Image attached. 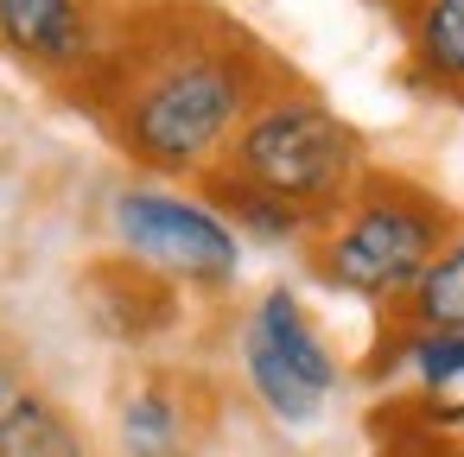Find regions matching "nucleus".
Here are the masks:
<instances>
[{"mask_svg":"<svg viewBox=\"0 0 464 457\" xmlns=\"http://www.w3.org/2000/svg\"><path fill=\"white\" fill-rule=\"evenodd\" d=\"M255 109V52L236 33L179 26L166 39H147L140 58L121 71L109 121L115 140L153 172H210Z\"/></svg>","mask_w":464,"mask_h":457,"instance_id":"nucleus-1","label":"nucleus"},{"mask_svg":"<svg viewBox=\"0 0 464 457\" xmlns=\"http://www.w3.org/2000/svg\"><path fill=\"white\" fill-rule=\"evenodd\" d=\"M451 242V210L413 178H362L356 197L312 229V273L337 292L401 305Z\"/></svg>","mask_w":464,"mask_h":457,"instance_id":"nucleus-2","label":"nucleus"},{"mask_svg":"<svg viewBox=\"0 0 464 457\" xmlns=\"http://www.w3.org/2000/svg\"><path fill=\"white\" fill-rule=\"evenodd\" d=\"M223 166L236 178H248L255 191L312 216V229L324 216H337L356 197V185L369 178L362 172V134L337 109H324L318 96H267L242 121V134L229 140Z\"/></svg>","mask_w":464,"mask_h":457,"instance_id":"nucleus-3","label":"nucleus"},{"mask_svg":"<svg viewBox=\"0 0 464 457\" xmlns=\"http://www.w3.org/2000/svg\"><path fill=\"white\" fill-rule=\"evenodd\" d=\"M109 229L121 242L128 261L166 273L172 286H198V292H223L242 267V242L236 229L204 204V197H179L160 185H128L109 204Z\"/></svg>","mask_w":464,"mask_h":457,"instance_id":"nucleus-4","label":"nucleus"},{"mask_svg":"<svg viewBox=\"0 0 464 457\" xmlns=\"http://www.w3.org/2000/svg\"><path fill=\"white\" fill-rule=\"evenodd\" d=\"M83 299H90L96 330L115 337V343H153V337H166L179 324V286L166 273L128 261V254L96 261L83 273Z\"/></svg>","mask_w":464,"mask_h":457,"instance_id":"nucleus-5","label":"nucleus"},{"mask_svg":"<svg viewBox=\"0 0 464 457\" xmlns=\"http://www.w3.org/2000/svg\"><path fill=\"white\" fill-rule=\"evenodd\" d=\"M0 45L39 71H77L96 58V20L83 0H0Z\"/></svg>","mask_w":464,"mask_h":457,"instance_id":"nucleus-6","label":"nucleus"},{"mask_svg":"<svg viewBox=\"0 0 464 457\" xmlns=\"http://www.w3.org/2000/svg\"><path fill=\"white\" fill-rule=\"evenodd\" d=\"M242 337H248V343H261L267 356H280L286 368H299L318 394H331V387H337V356L324 349V337H318V324L305 318V305H299V292H293V286H267V292L248 305Z\"/></svg>","mask_w":464,"mask_h":457,"instance_id":"nucleus-7","label":"nucleus"},{"mask_svg":"<svg viewBox=\"0 0 464 457\" xmlns=\"http://www.w3.org/2000/svg\"><path fill=\"white\" fill-rule=\"evenodd\" d=\"M401 33H407V71L464 102V0H401Z\"/></svg>","mask_w":464,"mask_h":457,"instance_id":"nucleus-8","label":"nucleus"},{"mask_svg":"<svg viewBox=\"0 0 464 457\" xmlns=\"http://www.w3.org/2000/svg\"><path fill=\"white\" fill-rule=\"evenodd\" d=\"M204 204L229 223V229H255L261 242H293V235H312V216H299L293 204L255 191L248 178H236L229 166H210L204 172Z\"/></svg>","mask_w":464,"mask_h":457,"instance_id":"nucleus-9","label":"nucleus"},{"mask_svg":"<svg viewBox=\"0 0 464 457\" xmlns=\"http://www.w3.org/2000/svg\"><path fill=\"white\" fill-rule=\"evenodd\" d=\"M121 451L128 457H185V406L160 381H140L121 400Z\"/></svg>","mask_w":464,"mask_h":457,"instance_id":"nucleus-10","label":"nucleus"},{"mask_svg":"<svg viewBox=\"0 0 464 457\" xmlns=\"http://www.w3.org/2000/svg\"><path fill=\"white\" fill-rule=\"evenodd\" d=\"M394 311H401V330H464V229L439 248V261Z\"/></svg>","mask_w":464,"mask_h":457,"instance_id":"nucleus-11","label":"nucleus"},{"mask_svg":"<svg viewBox=\"0 0 464 457\" xmlns=\"http://www.w3.org/2000/svg\"><path fill=\"white\" fill-rule=\"evenodd\" d=\"M242 375H248V394H255L280 425H312V419L324 413V400H331V394H318L299 368H286L280 356H267V349L248 343V337H242Z\"/></svg>","mask_w":464,"mask_h":457,"instance_id":"nucleus-12","label":"nucleus"},{"mask_svg":"<svg viewBox=\"0 0 464 457\" xmlns=\"http://www.w3.org/2000/svg\"><path fill=\"white\" fill-rule=\"evenodd\" d=\"M0 457H90L77 419L64 406H52L45 394H33L7 425H0Z\"/></svg>","mask_w":464,"mask_h":457,"instance_id":"nucleus-13","label":"nucleus"},{"mask_svg":"<svg viewBox=\"0 0 464 457\" xmlns=\"http://www.w3.org/2000/svg\"><path fill=\"white\" fill-rule=\"evenodd\" d=\"M413 400H420V406H426V413H432L445 432H458V438H464V368H458L451 381H439V387L413 394Z\"/></svg>","mask_w":464,"mask_h":457,"instance_id":"nucleus-14","label":"nucleus"},{"mask_svg":"<svg viewBox=\"0 0 464 457\" xmlns=\"http://www.w3.org/2000/svg\"><path fill=\"white\" fill-rule=\"evenodd\" d=\"M33 400V381H26V368H20V356L0 343V425H7L20 406Z\"/></svg>","mask_w":464,"mask_h":457,"instance_id":"nucleus-15","label":"nucleus"},{"mask_svg":"<svg viewBox=\"0 0 464 457\" xmlns=\"http://www.w3.org/2000/svg\"><path fill=\"white\" fill-rule=\"evenodd\" d=\"M185 457H191V451H185Z\"/></svg>","mask_w":464,"mask_h":457,"instance_id":"nucleus-16","label":"nucleus"}]
</instances>
